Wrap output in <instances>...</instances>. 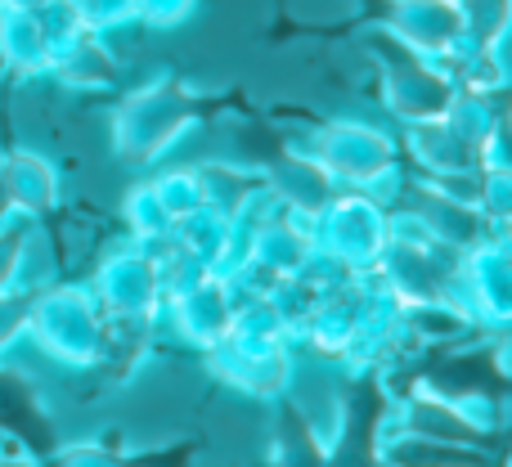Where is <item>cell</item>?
<instances>
[{"label":"cell","instance_id":"obj_5","mask_svg":"<svg viewBox=\"0 0 512 467\" xmlns=\"http://www.w3.org/2000/svg\"><path fill=\"white\" fill-rule=\"evenodd\" d=\"M400 432L486 450V427L468 414V405L450 396H436V391L432 396H405V405H400Z\"/></svg>","mask_w":512,"mask_h":467},{"label":"cell","instance_id":"obj_7","mask_svg":"<svg viewBox=\"0 0 512 467\" xmlns=\"http://www.w3.org/2000/svg\"><path fill=\"white\" fill-rule=\"evenodd\" d=\"M176 310H180V328L203 346H216L234 324V297L225 292L221 279H212V274H207L203 283H194L189 292H180Z\"/></svg>","mask_w":512,"mask_h":467},{"label":"cell","instance_id":"obj_10","mask_svg":"<svg viewBox=\"0 0 512 467\" xmlns=\"http://www.w3.org/2000/svg\"><path fill=\"white\" fill-rule=\"evenodd\" d=\"M81 14L95 18V23H117V18H126L135 9V0H77Z\"/></svg>","mask_w":512,"mask_h":467},{"label":"cell","instance_id":"obj_11","mask_svg":"<svg viewBox=\"0 0 512 467\" xmlns=\"http://www.w3.org/2000/svg\"><path fill=\"white\" fill-rule=\"evenodd\" d=\"M508 225H512V221H508Z\"/></svg>","mask_w":512,"mask_h":467},{"label":"cell","instance_id":"obj_8","mask_svg":"<svg viewBox=\"0 0 512 467\" xmlns=\"http://www.w3.org/2000/svg\"><path fill=\"white\" fill-rule=\"evenodd\" d=\"M0 427H9L14 436H23L32 450L50 454V432H45L41 414H36V400L27 396L14 378H0Z\"/></svg>","mask_w":512,"mask_h":467},{"label":"cell","instance_id":"obj_3","mask_svg":"<svg viewBox=\"0 0 512 467\" xmlns=\"http://www.w3.org/2000/svg\"><path fill=\"white\" fill-rule=\"evenodd\" d=\"M409 207H414V221L432 238H441L445 247H454V252H472V247L481 243V234H486L481 207L459 203V198H450L445 189H436L432 180H418V185L409 189Z\"/></svg>","mask_w":512,"mask_h":467},{"label":"cell","instance_id":"obj_1","mask_svg":"<svg viewBox=\"0 0 512 467\" xmlns=\"http://www.w3.org/2000/svg\"><path fill=\"white\" fill-rule=\"evenodd\" d=\"M319 247L324 256L342 261L346 270H369L378 265L382 243H387V216L378 203L369 198H333V203L319 212Z\"/></svg>","mask_w":512,"mask_h":467},{"label":"cell","instance_id":"obj_6","mask_svg":"<svg viewBox=\"0 0 512 467\" xmlns=\"http://www.w3.org/2000/svg\"><path fill=\"white\" fill-rule=\"evenodd\" d=\"M463 283L477 297V319L490 324H512V247L504 243H477L463 261Z\"/></svg>","mask_w":512,"mask_h":467},{"label":"cell","instance_id":"obj_2","mask_svg":"<svg viewBox=\"0 0 512 467\" xmlns=\"http://www.w3.org/2000/svg\"><path fill=\"white\" fill-rule=\"evenodd\" d=\"M315 158L333 180H346V185H355V189H373L391 167H396L391 140L378 135L373 126H360V122L328 126L315 144Z\"/></svg>","mask_w":512,"mask_h":467},{"label":"cell","instance_id":"obj_4","mask_svg":"<svg viewBox=\"0 0 512 467\" xmlns=\"http://www.w3.org/2000/svg\"><path fill=\"white\" fill-rule=\"evenodd\" d=\"M391 32L418 54H441L463 36V0H391Z\"/></svg>","mask_w":512,"mask_h":467},{"label":"cell","instance_id":"obj_9","mask_svg":"<svg viewBox=\"0 0 512 467\" xmlns=\"http://www.w3.org/2000/svg\"><path fill=\"white\" fill-rule=\"evenodd\" d=\"M198 9V0H135L131 14H140L149 27H176Z\"/></svg>","mask_w":512,"mask_h":467}]
</instances>
